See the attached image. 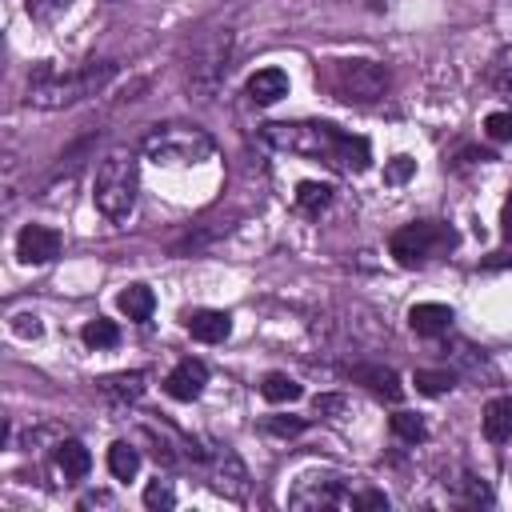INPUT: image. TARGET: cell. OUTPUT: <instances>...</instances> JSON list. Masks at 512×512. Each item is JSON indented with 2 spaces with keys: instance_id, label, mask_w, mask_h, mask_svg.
Here are the masks:
<instances>
[{
  "instance_id": "6",
  "label": "cell",
  "mask_w": 512,
  "mask_h": 512,
  "mask_svg": "<svg viewBox=\"0 0 512 512\" xmlns=\"http://www.w3.org/2000/svg\"><path fill=\"white\" fill-rule=\"evenodd\" d=\"M388 68L376 60H336L332 64V92L348 104H376L380 96H388Z\"/></svg>"
},
{
  "instance_id": "19",
  "label": "cell",
  "mask_w": 512,
  "mask_h": 512,
  "mask_svg": "<svg viewBox=\"0 0 512 512\" xmlns=\"http://www.w3.org/2000/svg\"><path fill=\"white\" fill-rule=\"evenodd\" d=\"M120 312L128 316V320H148L152 316V308H156V296H152V288L148 284H128L124 292H120Z\"/></svg>"
},
{
  "instance_id": "18",
  "label": "cell",
  "mask_w": 512,
  "mask_h": 512,
  "mask_svg": "<svg viewBox=\"0 0 512 512\" xmlns=\"http://www.w3.org/2000/svg\"><path fill=\"white\" fill-rule=\"evenodd\" d=\"M144 380H148V372H140V368H132V372H112V376L100 380V392L112 396V400H120V404H128V400H136V396L144 392Z\"/></svg>"
},
{
  "instance_id": "28",
  "label": "cell",
  "mask_w": 512,
  "mask_h": 512,
  "mask_svg": "<svg viewBox=\"0 0 512 512\" xmlns=\"http://www.w3.org/2000/svg\"><path fill=\"white\" fill-rule=\"evenodd\" d=\"M308 428V420H300V416H268L264 420V432H272V436H300Z\"/></svg>"
},
{
  "instance_id": "30",
  "label": "cell",
  "mask_w": 512,
  "mask_h": 512,
  "mask_svg": "<svg viewBox=\"0 0 512 512\" xmlns=\"http://www.w3.org/2000/svg\"><path fill=\"white\" fill-rule=\"evenodd\" d=\"M412 172H416V160H408V156H392V160L384 164V180H388V184H404Z\"/></svg>"
},
{
  "instance_id": "5",
  "label": "cell",
  "mask_w": 512,
  "mask_h": 512,
  "mask_svg": "<svg viewBox=\"0 0 512 512\" xmlns=\"http://www.w3.org/2000/svg\"><path fill=\"white\" fill-rule=\"evenodd\" d=\"M452 244H456V232H452L448 224H440V220H416V224H404V228H396L392 240H388L396 264H404V268L424 264V260L448 252Z\"/></svg>"
},
{
  "instance_id": "29",
  "label": "cell",
  "mask_w": 512,
  "mask_h": 512,
  "mask_svg": "<svg viewBox=\"0 0 512 512\" xmlns=\"http://www.w3.org/2000/svg\"><path fill=\"white\" fill-rule=\"evenodd\" d=\"M484 132L492 136V140H500V144H508L512 140V112H488V120H484Z\"/></svg>"
},
{
  "instance_id": "17",
  "label": "cell",
  "mask_w": 512,
  "mask_h": 512,
  "mask_svg": "<svg viewBox=\"0 0 512 512\" xmlns=\"http://www.w3.org/2000/svg\"><path fill=\"white\" fill-rule=\"evenodd\" d=\"M56 468H60L64 480H84L88 468H92V456L80 440H60L56 444Z\"/></svg>"
},
{
  "instance_id": "25",
  "label": "cell",
  "mask_w": 512,
  "mask_h": 512,
  "mask_svg": "<svg viewBox=\"0 0 512 512\" xmlns=\"http://www.w3.org/2000/svg\"><path fill=\"white\" fill-rule=\"evenodd\" d=\"M392 436L404 440V444H420L428 436V428H424V420L416 412H396L392 416Z\"/></svg>"
},
{
  "instance_id": "3",
  "label": "cell",
  "mask_w": 512,
  "mask_h": 512,
  "mask_svg": "<svg viewBox=\"0 0 512 512\" xmlns=\"http://www.w3.org/2000/svg\"><path fill=\"white\" fill-rule=\"evenodd\" d=\"M136 192H140V164L136 152L128 148H112L100 168H96V184H92V200L100 208V216L108 220H128L136 208Z\"/></svg>"
},
{
  "instance_id": "9",
  "label": "cell",
  "mask_w": 512,
  "mask_h": 512,
  "mask_svg": "<svg viewBox=\"0 0 512 512\" xmlns=\"http://www.w3.org/2000/svg\"><path fill=\"white\" fill-rule=\"evenodd\" d=\"M16 256L20 264H52L60 256V232L44 224H24L16 236Z\"/></svg>"
},
{
  "instance_id": "24",
  "label": "cell",
  "mask_w": 512,
  "mask_h": 512,
  "mask_svg": "<svg viewBox=\"0 0 512 512\" xmlns=\"http://www.w3.org/2000/svg\"><path fill=\"white\" fill-rule=\"evenodd\" d=\"M80 340H84L88 348H116V344H120V328H116L112 320H88V324L80 328Z\"/></svg>"
},
{
  "instance_id": "20",
  "label": "cell",
  "mask_w": 512,
  "mask_h": 512,
  "mask_svg": "<svg viewBox=\"0 0 512 512\" xmlns=\"http://www.w3.org/2000/svg\"><path fill=\"white\" fill-rule=\"evenodd\" d=\"M108 472H112L116 480H132V476L140 472V452H136V444L116 440V444L108 448Z\"/></svg>"
},
{
  "instance_id": "21",
  "label": "cell",
  "mask_w": 512,
  "mask_h": 512,
  "mask_svg": "<svg viewBox=\"0 0 512 512\" xmlns=\"http://www.w3.org/2000/svg\"><path fill=\"white\" fill-rule=\"evenodd\" d=\"M300 392H304V388H300L288 372H268L264 384H260V396L272 400V404H292V400H300Z\"/></svg>"
},
{
  "instance_id": "4",
  "label": "cell",
  "mask_w": 512,
  "mask_h": 512,
  "mask_svg": "<svg viewBox=\"0 0 512 512\" xmlns=\"http://www.w3.org/2000/svg\"><path fill=\"white\" fill-rule=\"evenodd\" d=\"M144 156L172 168V164H200L212 156V136L200 128H184V124H168V128H152L144 136Z\"/></svg>"
},
{
  "instance_id": "8",
  "label": "cell",
  "mask_w": 512,
  "mask_h": 512,
  "mask_svg": "<svg viewBox=\"0 0 512 512\" xmlns=\"http://www.w3.org/2000/svg\"><path fill=\"white\" fill-rule=\"evenodd\" d=\"M288 500H292V508H336V512H356L360 508V492H352L336 476H304L292 488Z\"/></svg>"
},
{
  "instance_id": "15",
  "label": "cell",
  "mask_w": 512,
  "mask_h": 512,
  "mask_svg": "<svg viewBox=\"0 0 512 512\" xmlns=\"http://www.w3.org/2000/svg\"><path fill=\"white\" fill-rule=\"evenodd\" d=\"M408 328L416 332V336H440V332H448L452 328V308L448 304H412L408 308Z\"/></svg>"
},
{
  "instance_id": "27",
  "label": "cell",
  "mask_w": 512,
  "mask_h": 512,
  "mask_svg": "<svg viewBox=\"0 0 512 512\" xmlns=\"http://www.w3.org/2000/svg\"><path fill=\"white\" fill-rule=\"evenodd\" d=\"M488 76H492V84H496V88L512 92V44H504V48L492 56V64H488Z\"/></svg>"
},
{
  "instance_id": "31",
  "label": "cell",
  "mask_w": 512,
  "mask_h": 512,
  "mask_svg": "<svg viewBox=\"0 0 512 512\" xmlns=\"http://www.w3.org/2000/svg\"><path fill=\"white\" fill-rule=\"evenodd\" d=\"M12 332L24 336V340H36L40 336V316L36 312H16L12 316Z\"/></svg>"
},
{
  "instance_id": "10",
  "label": "cell",
  "mask_w": 512,
  "mask_h": 512,
  "mask_svg": "<svg viewBox=\"0 0 512 512\" xmlns=\"http://www.w3.org/2000/svg\"><path fill=\"white\" fill-rule=\"evenodd\" d=\"M344 372H348L356 384H364L372 396L388 400V404H396V400L404 396V384H400V376H396L392 368H384V364H368V360H360V364H348Z\"/></svg>"
},
{
  "instance_id": "33",
  "label": "cell",
  "mask_w": 512,
  "mask_h": 512,
  "mask_svg": "<svg viewBox=\"0 0 512 512\" xmlns=\"http://www.w3.org/2000/svg\"><path fill=\"white\" fill-rule=\"evenodd\" d=\"M460 492H464V500H468V504H488V500H492L488 484H480L476 476H464V480H460Z\"/></svg>"
},
{
  "instance_id": "11",
  "label": "cell",
  "mask_w": 512,
  "mask_h": 512,
  "mask_svg": "<svg viewBox=\"0 0 512 512\" xmlns=\"http://www.w3.org/2000/svg\"><path fill=\"white\" fill-rule=\"evenodd\" d=\"M212 488L220 492V496H228V500H244L248 496V468H244V460L236 456V452H216V460H212Z\"/></svg>"
},
{
  "instance_id": "32",
  "label": "cell",
  "mask_w": 512,
  "mask_h": 512,
  "mask_svg": "<svg viewBox=\"0 0 512 512\" xmlns=\"http://www.w3.org/2000/svg\"><path fill=\"white\" fill-rule=\"evenodd\" d=\"M312 408H316L320 416H336V412L348 408V396H340V392H320V396L312 400Z\"/></svg>"
},
{
  "instance_id": "23",
  "label": "cell",
  "mask_w": 512,
  "mask_h": 512,
  "mask_svg": "<svg viewBox=\"0 0 512 512\" xmlns=\"http://www.w3.org/2000/svg\"><path fill=\"white\" fill-rule=\"evenodd\" d=\"M412 380H416V392H424V396H440V392L456 388V372H448V368H420Z\"/></svg>"
},
{
  "instance_id": "34",
  "label": "cell",
  "mask_w": 512,
  "mask_h": 512,
  "mask_svg": "<svg viewBox=\"0 0 512 512\" xmlns=\"http://www.w3.org/2000/svg\"><path fill=\"white\" fill-rule=\"evenodd\" d=\"M500 232H504V240H512V200L500 208Z\"/></svg>"
},
{
  "instance_id": "7",
  "label": "cell",
  "mask_w": 512,
  "mask_h": 512,
  "mask_svg": "<svg viewBox=\"0 0 512 512\" xmlns=\"http://www.w3.org/2000/svg\"><path fill=\"white\" fill-rule=\"evenodd\" d=\"M228 56H232V32H216L200 40L196 52L188 56V92H196L200 100H212L228 76Z\"/></svg>"
},
{
  "instance_id": "22",
  "label": "cell",
  "mask_w": 512,
  "mask_h": 512,
  "mask_svg": "<svg viewBox=\"0 0 512 512\" xmlns=\"http://www.w3.org/2000/svg\"><path fill=\"white\" fill-rule=\"evenodd\" d=\"M328 204H332V188H328V184L304 180V184L296 188V208H300V212H308V216H320Z\"/></svg>"
},
{
  "instance_id": "12",
  "label": "cell",
  "mask_w": 512,
  "mask_h": 512,
  "mask_svg": "<svg viewBox=\"0 0 512 512\" xmlns=\"http://www.w3.org/2000/svg\"><path fill=\"white\" fill-rule=\"evenodd\" d=\"M184 328H188V336L200 340V344H224V340L232 336V316L220 312V308H192V312L184 316Z\"/></svg>"
},
{
  "instance_id": "26",
  "label": "cell",
  "mask_w": 512,
  "mask_h": 512,
  "mask_svg": "<svg viewBox=\"0 0 512 512\" xmlns=\"http://www.w3.org/2000/svg\"><path fill=\"white\" fill-rule=\"evenodd\" d=\"M144 508H152V512H168V508H176V492H172V484H168V480H152V484L144 488Z\"/></svg>"
},
{
  "instance_id": "2",
  "label": "cell",
  "mask_w": 512,
  "mask_h": 512,
  "mask_svg": "<svg viewBox=\"0 0 512 512\" xmlns=\"http://www.w3.org/2000/svg\"><path fill=\"white\" fill-rule=\"evenodd\" d=\"M116 80V64L112 60H92V64H80L72 72H48L40 68L32 80H28V92H24V104L28 108H72L88 96H100L108 84Z\"/></svg>"
},
{
  "instance_id": "1",
  "label": "cell",
  "mask_w": 512,
  "mask_h": 512,
  "mask_svg": "<svg viewBox=\"0 0 512 512\" xmlns=\"http://www.w3.org/2000/svg\"><path fill=\"white\" fill-rule=\"evenodd\" d=\"M260 140L268 148H280L288 156H308V160H324L336 164L344 172H364L372 160V148L364 136L340 132L328 120H272L260 128Z\"/></svg>"
},
{
  "instance_id": "13",
  "label": "cell",
  "mask_w": 512,
  "mask_h": 512,
  "mask_svg": "<svg viewBox=\"0 0 512 512\" xmlns=\"http://www.w3.org/2000/svg\"><path fill=\"white\" fill-rule=\"evenodd\" d=\"M204 384H208V368H204V360H180L168 376H164V392L172 396V400H196L200 392H204Z\"/></svg>"
},
{
  "instance_id": "35",
  "label": "cell",
  "mask_w": 512,
  "mask_h": 512,
  "mask_svg": "<svg viewBox=\"0 0 512 512\" xmlns=\"http://www.w3.org/2000/svg\"><path fill=\"white\" fill-rule=\"evenodd\" d=\"M48 4H52V8H64V4H68V0H48Z\"/></svg>"
},
{
  "instance_id": "16",
  "label": "cell",
  "mask_w": 512,
  "mask_h": 512,
  "mask_svg": "<svg viewBox=\"0 0 512 512\" xmlns=\"http://www.w3.org/2000/svg\"><path fill=\"white\" fill-rule=\"evenodd\" d=\"M484 436L492 444H512V396H496L484 408Z\"/></svg>"
},
{
  "instance_id": "14",
  "label": "cell",
  "mask_w": 512,
  "mask_h": 512,
  "mask_svg": "<svg viewBox=\"0 0 512 512\" xmlns=\"http://www.w3.org/2000/svg\"><path fill=\"white\" fill-rule=\"evenodd\" d=\"M248 100L252 104H276L280 96H288V72L284 68H260L248 76Z\"/></svg>"
}]
</instances>
